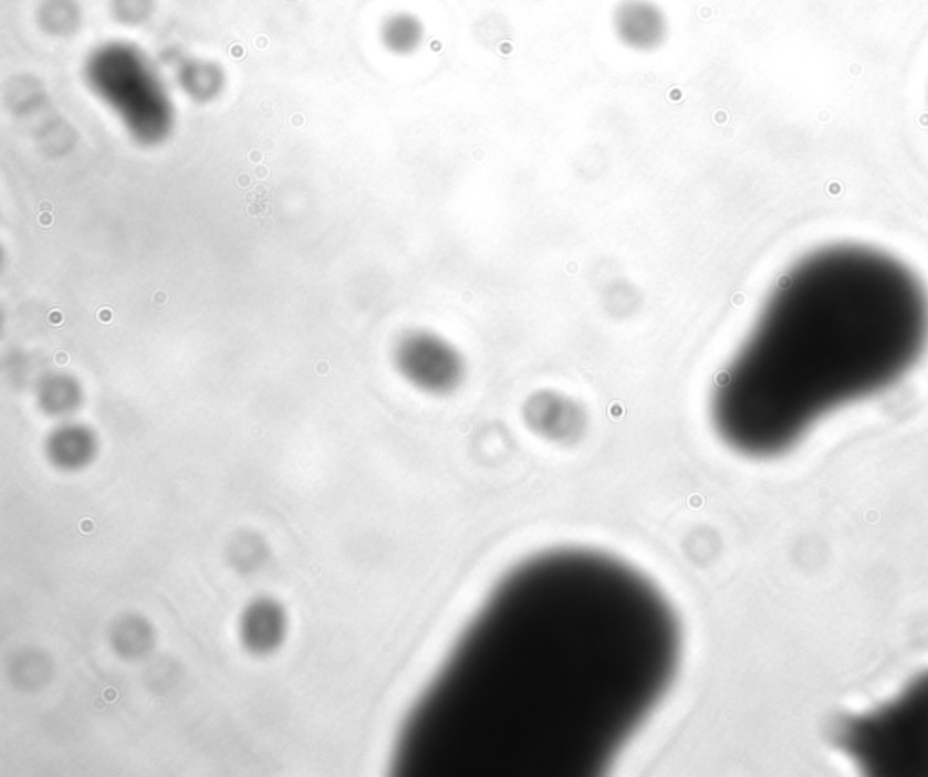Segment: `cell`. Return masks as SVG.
Returning <instances> with one entry per match:
<instances>
[{
  "instance_id": "1",
  "label": "cell",
  "mask_w": 928,
  "mask_h": 777,
  "mask_svg": "<svg viewBox=\"0 0 928 777\" xmlns=\"http://www.w3.org/2000/svg\"><path fill=\"white\" fill-rule=\"evenodd\" d=\"M680 626L606 553L555 549L497 584L408 720L416 776H597L671 687Z\"/></svg>"
},
{
  "instance_id": "2",
  "label": "cell",
  "mask_w": 928,
  "mask_h": 777,
  "mask_svg": "<svg viewBox=\"0 0 928 777\" xmlns=\"http://www.w3.org/2000/svg\"><path fill=\"white\" fill-rule=\"evenodd\" d=\"M927 345V286L910 266L873 246H823L778 281L718 382L712 422L737 452L778 455L899 381Z\"/></svg>"
},
{
  "instance_id": "3",
  "label": "cell",
  "mask_w": 928,
  "mask_h": 777,
  "mask_svg": "<svg viewBox=\"0 0 928 777\" xmlns=\"http://www.w3.org/2000/svg\"><path fill=\"white\" fill-rule=\"evenodd\" d=\"M86 78L136 141L156 146L171 135V98L153 65L133 45L107 44L95 51L86 64Z\"/></svg>"
},
{
  "instance_id": "4",
  "label": "cell",
  "mask_w": 928,
  "mask_h": 777,
  "mask_svg": "<svg viewBox=\"0 0 928 777\" xmlns=\"http://www.w3.org/2000/svg\"><path fill=\"white\" fill-rule=\"evenodd\" d=\"M847 743L870 770L928 774V678L851 727Z\"/></svg>"
},
{
  "instance_id": "5",
  "label": "cell",
  "mask_w": 928,
  "mask_h": 777,
  "mask_svg": "<svg viewBox=\"0 0 928 777\" xmlns=\"http://www.w3.org/2000/svg\"><path fill=\"white\" fill-rule=\"evenodd\" d=\"M396 365L411 385L439 393L456 387L462 374L456 348L430 332H410L403 337L396 346Z\"/></svg>"
},
{
  "instance_id": "6",
  "label": "cell",
  "mask_w": 928,
  "mask_h": 777,
  "mask_svg": "<svg viewBox=\"0 0 928 777\" xmlns=\"http://www.w3.org/2000/svg\"><path fill=\"white\" fill-rule=\"evenodd\" d=\"M621 44L638 53H651L668 39V17L653 0H621L612 17Z\"/></svg>"
},
{
  "instance_id": "7",
  "label": "cell",
  "mask_w": 928,
  "mask_h": 777,
  "mask_svg": "<svg viewBox=\"0 0 928 777\" xmlns=\"http://www.w3.org/2000/svg\"><path fill=\"white\" fill-rule=\"evenodd\" d=\"M286 623L285 609L277 600L258 598L241 615V642L254 654H269L285 640Z\"/></svg>"
},
{
  "instance_id": "8",
  "label": "cell",
  "mask_w": 928,
  "mask_h": 777,
  "mask_svg": "<svg viewBox=\"0 0 928 777\" xmlns=\"http://www.w3.org/2000/svg\"><path fill=\"white\" fill-rule=\"evenodd\" d=\"M96 450L98 441L95 433L76 422H64L45 442V452L50 461L65 472L86 468L95 459Z\"/></svg>"
},
{
  "instance_id": "9",
  "label": "cell",
  "mask_w": 928,
  "mask_h": 777,
  "mask_svg": "<svg viewBox=\"0 0 928 777\" xmlns=\"http://www.w3.org/2000/svg\"><path fill=\"white\" fill-rule=\"evenodd\" d=\"M379 39L383 48L390 51L392 55H411L425 41V25L414 13L397 11L383 22Z\"/></svg>"
},
{
  "instance_id": "10",
  "label": "cell",
  "mask_w": 928,
  "mask_h": 777,
  "mask_svg": "<svg viewBox=\"0 0 928 777\" xmlns=\"http://www.w3.org/2000/svg\"><path fill=\"white\" fill-rule=\"evenodd\" d=\"M37 397L45 413L64 419L75 413L76 408L81 407L82 390L73 377L55 374V376L45 377Z\"/></svg>"
},
{
  "instance_id": "11",
  "label": "cell",
  "mask_w": 928,
  "mask_h": 777,
  "mask_svg": "<svg viewBox=\"0 0 928 777\" xmlns=\"http://www.w3.org/2000/svg\"><path fill=\"white\" fill-rule=\"evenodd\" d=\"M178 78L187 95L200 102L211 101L223 86L220 67L207 61H187L181 65Z\"/></svg>"
},
{
  "instance_id": "12",
  "label": "cell",
  "mask_w": 928,
  "mask_h": 777,
  "mask_svg": "<svg viewBox=\"0 0 928 777\" xmlns=\"http://www.w3.org/2000/svg\"><path fill=\"white\" fill-rule=\"evenodd\" d=\"M81 21V11L75 0H44L39 11V22L42 30L51 35L62 36L75 33Z\"/></svg>"
},
{
  "instance_id": "13",
  "label": "cell",
  "mask_w": 928,
  "mask_h": 777,
  "mask_svg": "<svg viewBox=\"0 0 928 777\" xmlns=\"http://www.w3.org/2000/svg\"><path fill=\"white\" fill-rule=\"evenodd\" d=\"M153 11V0H113L115 19L124 24H140Z\"/></svg>"
}]
</instances>
